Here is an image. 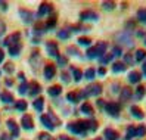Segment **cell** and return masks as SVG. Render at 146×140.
Instances as JSON below:
<instances>
[{
  "label": "cell",
  "instance_id": "15",
  "mask_svg": "<svg viewBox=\"0 0 146 140\" xmlns=\"http://www.w3.org/2000/svg\"><path fill=\"white\" fill-rule=\"evenodd\" d=\"M81 98H83L81 92H70V93L66 94V100H70V102H72V103L80 102Z\"/></svg>",
  "mask_w": 146,
  "mask_h": 140
},
{
  "label": "cell",
  "instance_id": "34",
  "mask_svg": "<svg viewBox=\"0 0 146 140\" xmlns=\"http://www.w3.org/2000/svg\"><path fill=\"white\" fill-rule=\"evenodd\" d=\"M38 140H56L52 134H49V133H40L38 134Z\"/></svg>",
  "mask_w": 146,
  "mask_h": 140
},
{
  "label": "cell",
  "instance_id": "35",
  "mask_svg": "<svg viewBox=\"0 0 146 140\" xmlns=\"http://www.w3.org/2000/svg\"><path fill=\"white\" fill-rule=\"evenodd\" d=\"M102 7H104L105 11H112L115 7V3L114 2H104L102 3Z\"/></svg>",
  "mask_w": 146,
  "mask_h": 140
},
{
  "label": "cell",
  "instance_id": "49",
  "mask_svg": "<svg viewBox=\"0 0 146 140\" xmlns=\"http://www.w3.org/2000/svg\"><path fill=\"white\" fill-rule=\"evenodd\" d=\"M0 140H13L11 136H7V134H2L0 136Z\"/></svg>",
  "mask_w": 146,
  "mask_h": 140
},
{
  "label": "cell",
  "instance_id": "38",
  "mask_svg": "<svg viewBox=\"0 0 146 140\" xmlns=\"http://www.w3.org/2000/svg\"><path fill=\"white\" fill-rule=\"evenodd\" d=\"M56 25V16H52V18H49L47 22H46V28H53Z\"/></svg>",
  "mask_w": 146,
  "mask_h": 140
},
{
  "label": "cell",
  "instance_id": "11",
  "mask_svg": "<svg viewBox=\"0 0 146 140\" xmlns=\"http://www.w3.org/2000/svg\"><path fill=\"white\" fill-rule=\"evenodd\" d=\"M40 121H41V124L44 125L47 130H50V131L55 130V124L50 121V117L47 115V113H41V115H40Z\"/></svg>",
  "mask_w": 146,
  "mask_h": 140
},
{
  "label": "cell",
  "instance_id": "25",
  "mask_svg": "<svg viewBox=\"0 0 146 140\" xmlns=\"http://www.w3.org/2000/svg\"><path fill=\"white\" fill-rule=\"evenodd\" d=\"M112 71L114 72H123V71H125V64L124 62H115L112 65Z\"/></svg>",
  "mask_w": 146,
  "mask_h": 140
},
{
  "label": "cell",
  "instance_id": "29",
  "mask_svg": "<svg viewBox=\"0 0 146 140\" xmlns=\"http://www.w3.org/2000/svg\"><path fill=\"white\" fill-rule=\"evenodd\" d=\"M143 96H145V86L140 84V86L136 89V99H142Z\"/></svg>",
  "mask_w": 146,
  "mask_h": 140
},
{
  "label": "cell",
  "instance_id": "26",
  "mask_svg": "<svg viewBox=\"0 0 146 140\" xmlns=\"http://www.w3.org/2000/svg\"><path fill=\"white\" fill-rule=\"evenodd\" d=\"M133 137H136V127H134V125H130V127L127 128L125 139H127V140H130V139H133Z\"/></svg>",
  "mask_w": 146,
  "mask_h": 140
},
{
  "label": "cell",
  "instance_id": "6",
  "mask_svg": "<svg viewBox=\"0 0 146 140\" xmlns=\"http://www.w3.org/2000/svg\"><path fill=\"white\" fill-rule=\"evenodd\" d=\"M21 125H22V128H25V130H33V128H34L33 117L28 115V113H25V115L22 117V119H21Z\"/></svg>",
  "mask_w": 146,
  "mask_h": 140
},
{
  "label": "cell",
  "instance_id": "52",
  "mask_svg": "<svg viewBox=\"0 0 146 140\" xmlns=\"http://www.w3.org/2000/svg\"><path fill=\"white\" fill-rule=\"evenodd\" d=\"M99 74H100V75H105V74H106V68H105V66H100V68H99Z\"/></svg>",
  "mask_w": 146,
  "mask_h": 140
},
{
  "label": "cell",
  "instance_id": "14",
  "mask_svg": "<svg viewBox=\"0 0 146 140\" xmlns=\"http://www.w3.org/2000/svg\"><path fill=\"white\" fill-rule=\"evenodd\" d=\"M53 11V7L50 3H41L40 7H38V16H43V15H47Z\"/></svg>",
  "mask_w": 146,
  "mask_h": 140
},
{
  "label": "cell",
  "instance_id": "44",
  "mask_svg": "<svg viewBox=\"0 0 146 140\" xmlns=\"http://www.w3.org/2000/svg\"><path fill=\"white\" fill-rule=\"evenodd\" d=\"M112 56H121V47H119V46L114 47V50H112Z\"/></svg>",
  "mask_w": 146,
  "mask_h": 140
},
{
  "label": "cell",
  "instance_id": "33",
  "mask_svg": "<svg viewBox=\"0 0 146 140\" xmlns=\"http://www.w3.org/2000/svg\"><path fill=\"white\" fill-rule=\"evenodd\" d=\"M137 19L140 22H146V9H140L137 12Z\"/></svg>",
  "mask_w": 146,
  "mask_h": 140
},
{
  "label": "cell",
  "instance_id": "23",
  "mask_svg": "<svg viewBox=\"0 0 146 140\" xmlns=\"http://www.w3.org/2000/svg\"><path fill=\"white\" fill-rule=\"evenodd\" d=\"M33 105H34V108H36V111L41 112L43 111V105H44V99H43V98H37L36 100L33 102Z\"/></svg>",
  "mask_w": 146,
  "mask_h": 140
},
{
  "label": "cell",
  "instance_id": "31",
  "mask_svg": "<svg viewBox=\"0 0 146 140\" xmlns=\"http://www.w3.org/2000/svg\"><path fill=\"white\" fill-rule=\"evenodd\" d=\"M72 75H74V80L75 81H80L81 77H83V72L80 71L78 68H72Z\"/></svg>",
  "mask_w": 146,
  "mask_h": 140
},
{
  "label": "cell",
  "instance_id": "57",
  "mask_svg": "<svg viewBox=\"0 0 146 140\" xmlns=\"http://www.w3.org/2000/svg\"><path fill=\"white\" fill-rule=\"evenodd\" d=\"M3 58H5V53H3V50L0 49V62H2V60H3Z\"/></svg>",
  "mask_w": 146,
  "mask_h": 140
},
{
  "label": "cell",
  "instance_id": "42",
  "mask_svg": "<svg viewBox=\"0 0 146 140\" xmlns=\"http://www.w3.org/2000/svg\"><path fill=\"white\" fill-rule=\"evenodd\" d=\"M90 131H96L98 130V122L94 121V119H90V127H89Z\"/></svg>",
  "mask_w": 146,
  "mask_h": 140
},
{
  "label": "cell",
  "instance_id": "30",
  "mask_svg": "<svg viewBox=\"0 0 146 140\" xmlns=\"http://www.w3.org/2000/svg\"><path fill=\"white\" fill-rule=\"evenodd\" d=\"M70 31L68 30H61V31H58V37L59 38H62V40H66V38H70Z\"/></svg>",
  "mask_w": 146,
  "mask_h": 140
},
{
  "label": "cell",
  "instance_id": "47",
  "mask_svg": "<svg viewBox=\"0 0 146 140\" xmlns=\"http://www.w3.org/2000/svg\"><path fill=\"white\" fill-rule=\"evenodd\" d=\"M62 81H64V83H70V75H68L65 71L62 72Z\"/></svg>",
  "mask_w": 146,
  "mask_h": 140
},
{
  "label": "cell",
  "instance_id": "3",
  "mask_svg": "<svg viewBox=\"0 0 146 140\" xmlns=\"http://www.w3.org/2000/svg\"><path fill=\"white\" fill-rule=\"evenodd\" d=\"M102 90H104L102 86L99 83H94L89 87H86V89L81 92V94H83V98H87V96H99L102 93Z\"/></svg>",
  "mask_w": 146,
  "mask_h": 140
},
{
  "label": "cell",
  "instance_id": "21",
  "mask_svg": "<svg viewBox=\"0 0 146 140\" xmlns=\"http://www.w3.org/2000/svg\"><path fill=\"white\" fill-rule=\"evenodd\" d=\"M131 94H133L131 89L125 87V89H123V90H121V96H119V100H121V102H125V100H128V99L131 98Z\"/></svg>",
  "mask_w": 146,
  "mask_h": 140
},
{
  "label": "cell",
  "instance_id": "32",
  "mask_svg": "<svg viewBox=\"0 0 146 140\" xmlns=\"http://www.w3.org/2000/svg\"><path fill=\"white\" fill-rule=\"evenodd\" d=\"M145 134H146V128L143 125L136 127V137H143Z\"/></svg>",
  "mask_w": 146,
  "mask_h": 140
},
{
  "label": "cell",
  "instance_id": "36",
  "mask_svg": "<svg viewBox=\"0 0 146 140\" xmlns=\"http://www.w3.org/2000/svg\"><path fill=\"white\" fill-rule=\"evenodd\" d=\"M77 43H78V44H83V46H89V44H92V40L89 37H80Z\"/></svg>",
  "mask_w": 146,
  "mask_h": 140
},
{
  "label": "cell",
  "instance_id": "5",
  "mask_svg": "<svg viewBox=\"0 0 146 140\" xmlns=\"http://www.w3.org/2000/svg\"><path fill=\"white\" fill-rule=\"evenodd\" d=\"M43 74H44L46 80H52V78L55 77V74H56L55 65H53V64H47V65L44 66V69H43Z\"/></svg>",
  "mask_w": 146,
  "mask_h": 140
},
{
  "label": "cell",
  "instance_id": "53",
  "mask_svg": "<svg viewBox=\"0 0 146 140\" xmlns=\"http://www.w3.org/2000/svg\"><path fill=\"white\" fill-rule=\"evenodd\" d=\"M58 60H59V64H61V65H65V64H66V59H65V58H62V56H59V58H58Z\"/></svg>",
  "mask_w": 146,
  "mask_h": 140
},
{
  "label": "cell",
  "instance_id": "27",
  "mask_svg": "<svg viewBox=\"0 0 146 140\" xmlns=\"http://www.w3.org/2000/svg\"><path fill=\"white\" fill-rule=\"evenodd\" d=\"M134 56H136V60H137V62H142V60L146 58V52H145L143 49H137Z\"/></svg>",
  "mask_w": 146,
  "mask_h": 140
},
{
  "label": "cell",
  "instance_id": "18",
  "mask_svg": "<svg viewBox=\"0 0 146 140\" xmlns=\"http://www.w3.org/2000/svg\"><path fill=\"white\" fill-rule=\"evenodd\" d=\"M118 133L115 130H112V128H106L105 130V139L106 140H118Z\"/></svg>",
  "mask_w": 146,
  "mask_h": 140
},
{
  "label": "cell",
  "instance_id": "19",
  "mask_svg": "<svg viewBox=\"0 0 146 140\" xmlns=\"http://www.w3.org/2000/svg\"><path fill=\"white\" fill-rule=\"evenodd\" d=\"M0 100H2L3 103H13L15 102L12 93H9V92H3L2 94H0Z\"/></svg>",
  "mask_w": 146,
  "mask_h": 140
},
{
  "label": "cell",
  "instance_id": "8",
  "mask_svg": "<svg viewBox=\"0 0 146 140\" xmlns=\"http://www.w3.org/2000/svg\"><path fill=\"white\" fill-rule=\"evenodd\" d=\"M19 40H21V33H13L12 36H9L7 38L3 40V44L9 47V46L15 44V43H19Z\"/></svg>",
  "mask_w": 146,
  "mask_h": 140
},
{
  "label": "cell",
  "instance_id": "59",
  "mask_svg": "<svg viewBox=\"0 0 146 140\" xmlns=\"http://www.w3.org/2000/svg\"><path fill=\"white\" fill-rule=\"evenodd\" d=\"M61 140H71V139H68L66 136H61Z\"/></svg>",
  "mask_w": 146,
  "mask_h": 140
},
{
  "label": "cell",
  "instance_id": "2",
  "mask_svg": "<svg viewBox=\"0 0 146 140\" xmlns=\"http://www.w3.org/2000/svg\"><path fill=\"white\" fill-rule=\"evenodd\" d=\"M106 49H108V44H106L105 41H100V43H98L96 46H93V47H90L87 50V58L89 59H96V58L104 56Z\"/></svg>",
  "mask_w": 146,
  "mask_h": 140
},
{
  "label": "cell",
  "instance_id": "16",
  "mask_svg": "<svg viewBox=\"0 0 146 140\" xmlns=\"http://www.w3.org/2000/svg\"><path fill=\"white\" fill-rule=\"evenodd\" d=\"M142 80V74L139 71H131L130 74H128V81L133 83V84H139Z\"/></svg>",
  "mask_w": 146,
  "mask_h": 140
},
{
  "label": "cell",
  "instance_id": "54",
  "mask_svg": "<svg viewBox=\"0 0 146 140\" xmlns=\"http://www.w3.org/2000/svg\"><path fill=\"white\" fill-rule=\"evenodd\" d=\"M0 6H2V9H3V11L7 9V3H5V2H0Z\"/></svg>",
  "mask_w": 146,
  "mask_h": 140
},
{
  "label": "cell",
  "instance_id": "9",
  "mask_svg": "<svg viewBox=\"0 0 146 140\" xmlns=\"http://www.w3.org/2000/svg\"><path fill=\"white\" fill-rule=\"evenodd\" d=\"M19 16H21V19L25 22V24H31L34 21V15L33 12L27 11V9H19Z\"/></svg>",
  "mask_w": 146,
  "mask_h": 140
},
{
  "label": "cell",
  "instance_id": "56",
  "mask_svg": "<svg viewBox=\"0 0 146 140\" xmlns=\"http://www.w3.org/2000/svg\"><path fill=\"white\" fill-rule=\"evenodd\" d=\"M12 84H13V81H12V80H9V78H7V80H6V86H7V87H11Z\"/></svg>",
  "mask_w": 146,
  "mask_h": 140
},
{
  "label": "cell",
  "instance_id": "51",
  "mask_svg": "<svg viewBox=\"0 0 146 140\" xmlns=\"http://www.w3.org/2000/svg\"><path fill=\"white\" fill-rule=\"evenodd\" d=\"M18 78H19V81H21V83H27V81H25V75H24L22 72L18 74Z\"/></svg>",
  "mask_w": 146,
  "mask_h": 140
},
{
  "label": "cell",
  "instance_id": "10",
  "mask_svg": "<svg viewBox=\"0 0 146 140\" xmlns=\"http://www.w3.org/2000/svg\"><path fill=\"white\" fill-rule=\"evenodd\" d=\"M46 49H47V53L53 58H59V50H58V46L56 43L53 41H47L46 43Z\"/></svg>",
  "mask_w": 146,
  "mask_h": 140
},
{
  "label": "cell",
  "instance_id": "50",
  "mask_svg": "<svg viewBox=\"0 0 146 140\" xmlns=\"http://www.w3.org/2000/svg\"><path fill=\"white\" fill-rule=\"evenodd\" d=\"M98 106L102 109V108H105V100H102V99H99L98 100Z\"/></svg>",
  "mask_w": 146,
  "mask_h": 140
},
{
  "label": "cell",
  "instance_id": "39",
  "mask_svg": "<svg viewBox=\"0 0 146 140\" xmlns=\"http://www.w3.org/2000/svg\"><path fill=\"white\" fill-rule=\"evenodd\" d=\"M13 69H15V68H13V64H12V62H7V64L5 65V68H3V71L7 72V74H12Z\"/></svg>",
  "mask_w": 146,
  "mask_h": 140
},
{
  "label": "cell",
  "instance_id": "37",
  "mask_svg": "<svg viewBox=\"0 0 146 140\" xmlns=\"http://www.w3.org/2000/svg\"><path fill=\"white\" fill-rule=\"evenodd\" d=\"M94 74H96V72H94V69H93V68H89L87 71L84 72V77L87 78V80H93V78H94Z\"/></svg>",
  "mask_w": 146,
  "mask_h": 140
},
{
  "label": "cell",
  "instance_id": "20",
  "mask_svg": "<svg viewBox=\"0 0 146 140\" xmlns=\"http://www.w3.org/2000/svg\"><path fill=\"white\" fill-rule=\"evenodd\" d=\"M21 49H22L21 41H19V43H15V44L9 46V55H12V56H18V53L21 52Z\"/></svg>",
  "mask_w": 146,
  "mask_h": 140
},
{
  "label": "cell",
  "instance_id": "17",
  "mask_svg": "<svg viewBox=\"0 0 146 140\" xmlns=\"http://www.w3.org/2000/svg\"><path fill=\"white\" fill-rule=\"evenodd\" d=\"M130 112H131V115H133L134 118H137V119H143V117H145L143 111H142L139 106H131V108H130Z\"/></svg>",
  "mask_w": 146,
  "mask_h": 140
},
{
  "label": "cell",
  "instance_id": "28",
  "mask_svg": "<svg viewBox=\"0 0 146 140\" xmlns=\"http://www.w3.org/2000/svg\"><path fill=\"white\" fill-rule=\"evenodd\" d=\"M15 108H16V111H27V108H28V105H27V102L25 100H19V102H16L15 103Z\"/></svg>",
  "mask_w": 146,
  "mask_h": 140
},
{
  "label": "cell",
  "instance_id": "41",
  "mask_svg": "<svg viewBox=\"0 0 146 140\" xmlns=\"http://www.w3.org/2000/svg\"><path fill=\"white\" fill-rule=\"evenodd\" d=\"M112 58H114L112 55H104V56H100V58H99V60H100V62L105 65V64H108V62H109V60L112 59Z\"/></svg>",
  "mask_w": 146,
  "mask_h": 140
},
{
  "label": "cell",
  "instance_id": "43",
  "mask_svg": "<svg viewBox=\"0 0 146 140\" xmlns=\"http://www.w3.org/2000/svg\"><path fill=\"white\" fill-rule=\"evenodd\" d=\"M5 31H6V24H5L2 19H0V37H2L3 34H5Z\"/></svg>",
  "mask_w": 146,
  "mask_h": 140
},
{
  "label": "cell",
  "instance_id": "12",
  "mask_svg": "<svg viewBox=\"0 0 146 140\" xmlns=\"http://www.w3.org/2000/svg\"><path fill=\"white\" fill-rule=\"evenodd\" d=\"M41 92V86L37 81H33L31 84H28V94L30 96H37Z\"/></svg>",
  "mask_w": 146,
  "mask_h": 140
},
{
  "label": "cell",
  "instance_id": "55",
  "mask_svg": "<svg viewBox=\"0 0 146 140\" xmlns=\"http://www.w3.org/2000/svg\"><path fill=\"white\" fill-rule=\"evenodd\" d=\"M137 37H145V33L142 30H139V31H137Z\"/></svg>",
  "mask_w": 146,
  "mask_h": 140
},
{
  "label": "cell",
  "instance_id": "24",
  "mask_svg": "<svg viewBox=\"0 0 146 140\" xmlns=\"http://www.w3.org/2000/svg\"><path fill=\"white\" fill-rule=\"evenodd\" d=\"M47 92H49L50 96H58V94H61L62 87H61V86H52V87H49Z\"/></svg>",
  "mask_w": 146,
  "mask_h": 140
},
{
  "label": "cell",
  "instance_id": "48",
  "mask_svg": "<svg viewBox=\"0 0 146 140\" xmlns=\"http://www.w3.org/2000/svg\"><path fill=\"white\" fill-rule=\"evenodd\" d=\"M124 60H125V64H133V59H131L130 55H125L124 56Z\"/></svg>",
  "mask_w": 146,
  "mask_h": 140
},
{
  "label": "cell",
  "instance_id": "7",
  "mask_svg": "<svg viewBox=\"0 0 146 140\" xmlns=\"http://www.w3.org/2000/svg\"><path fill=\"white\" fill-rule=\"evenodd\" d=\"M80 19L83 21H96L99 19V15L96 12H93V11H84L80 13Z\"/></svg>",
  "mask_w": 146,
  "mask_h": 140
},
{
  "label": "cell",
  "instance_id": "4",
  "mask_svg": "<svg viewBox=\"0 0 146 140\" xmlns=\"http://www.w3.org/2000/svg\"><path fill=\"white\" fill-rule=\"evenodd\" d=\"M105 111L109 113L111 117H118L119 115V111H121V106L115 102H106L105 103Z\"/></svg>",
  "mask_w": 146,
  "mask_h": 140
},
{
  "label": "cell",
  "instance_id": "1",
  "mask_svg": "<svg viewBox=\"0 0 146 140\" xmlns=\"http://www.w3.org/2000/svg\"><path fill=\"white\" fill-rule=\"evenodd\" d=\"M89 127H90V119L89 121L81 119V121H77V122H71V124H68V130H70L71 133H74V134H84L86 131L89 130Z\"/></svg>",
  "mask_w": 146,
  "mask_h": 140
},
{
  "label": "cell",
  "instance_id": "40",
  "mask_svg": "<svg viewBox=\"0 0 146 140\" xmlns=\"http://www.w3.org/2000/svg\"><path fill=\"white\" fill-rule=\"evenodd\" d=\"M19 94H27L28 93V84L27 83H22L21 86H19Z\"/></svg>",
  "mask_w": 146,
  "mask_h": 140
},
{
  "label": "cell",
  "instance_id": "58",
  "mask_svg": "<svg viewBox=\"0 0 146 140\" xmlns=\"http://www.w3.org/2000/svg\"><path fill=\"white\" fill-rule=\"evenodd\" d=\"M143 74L146 75V60H145V64H143Z\"/></svg>",
  "mask_w": 146,
  "mask_h": 140
},
{
  "label": "cell",
  "instance_id": "22",
  "mask_svg": "<svg viewBox=\"0 0 146 140\" xmlns=\"http://www.w3.org/2000/svg\"><path fill=\"white\" fill-rule=\"evenodd\" d=\"M81 112L83 113H87V115H93V106L89 103V102H86L81 105Z\"/></svg>",
  "mask_w": 146,
  "mask_h": 140
},
{
  "label": "cell",
  "instance_id": "13",
  "mask_svg": "<svg viewBox=\"0 0 146 140\" xmlns=\"http://www.w3.org/2000/svg\"><path fill=\"white\" fill-rule=\"evenodd\" d=\"M6 125H7V128L12 131V139H13V137H18V134H19V128H18V125H16V122H15L13 119H7Z\"/></svg>",
  "mask_w": 146,
  "mask_h": 140
},
{
  "label": "cell",
  "instance_id": "46",
  "mask_svg": "<svg viewBox=\"0 0 146 140\" xmlns=\"http://www.w3.org/2000/svg\"><path fill=\"white\" fill-rule=\"evenodd\" d=\"M66 53H74V56L80 55L78 52H77V49H75V47H68V49H66Z\"/></svg>",
  "mask_w": 146,
  "mask_h": 140
},
{
  "label": "cell",
  "instance_id": "60",
  "mask_svg": "<svg viewBox=\"0 0 146 140\" xmlns=\"http://www.w3.org/2000/svg\"><path fill=\"white\" fill-rule=\"evenodd\" d=\"M145 44H146V38H145Z\"/></svg>",
  "mask_w": 146,
  "mask_h": 140
},
{
  "label": "cell",
  "instance_id": "45",
  "mask_svg": "<svg viewBox=\"0 0 146 140\" xmlns=\"http://www.w3.org/2000/svg\"><path fill=\"white\" fill-rule=\"evenodd\" d=\"M130 30H134V22H125V31H130Z\"/></svg>",
  "mask_w": 146,
  "mask_h": 140
}]
</instances>
